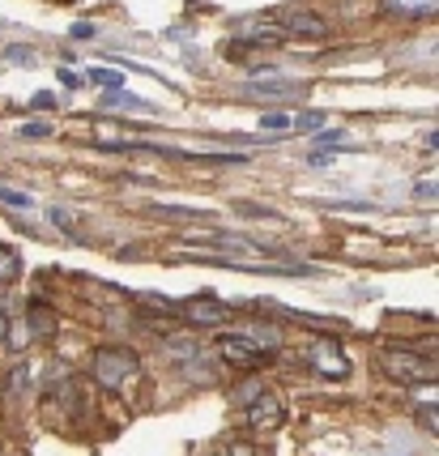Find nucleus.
Returning <instances> with one entry per match:
<instances>
[{
    "label": "nucleus",
    "instance_id": "f257e3e1",
    "mask_svg": "<svg viewBox=\"0 0 439 456\" xmlns=\"http://www.w3.org/2000/svg\"><path fill=\"white\" fill-rule=\"evenodd\" d=\"M90 376L99 379L102 388L120 393V388H128V384L141 376V358L133 354L128 346H102V350H94V358H90Z\"/></svg>",
    "mask_w": 439,
    "mask_h": 456
},
{
    "label": "nucleus",
    "instance_id": "f03ea898",
    "mask_svg": "<svg viewBox=\"0 0 439 456\" xmlns=\"http://www.w3.org/2000/svg\"><path fill=\"white\" fill-rule=\"evenodd\" d=\"M384 371L397 384H435V362L405 350V346H388L384 350Z\"/></svg>",
    "mask_w": 439,
    "mask_h": 456
},
{
    "label": "nucleus",
    "instance_id": "7ed1b4c3",
    "mask_svg": "<svg viewBox=\"0 0 439 456\" xmlns=\"http://www.w3.org/2000/svg\"><path fill=\"white\" fill-rule=\"evenodd\" d=\"M307 362L316 367L320 376H329V379H346V376H350V358L341 354L337 338H320L316 346H312V354H307Z\"/></svg>",
    "mask_w": 439,
    "mask_h": 456
},
{
    "label": "nucleus",
    "instance_id": "20e7f679",
    "mask_svg": "<svg viewBox=\"0 0 439 456\" xmlns=\"http://www.w3.org/2000/svg\"><path fill=\"white\" fill-rule=\"evenodd\" d=\"M218 354L231 362V367H264L273 354H264V350H256L248 338H240V333H226V338H218Z\"/></svg>",
    "mask_w": 439,
    "mask_h": 456
},
{
    "label": "nucleus",
    "instance_id": "39448f33",
    "mask_svg": "<svg viewBox=\"0 0 439 456\" xmlns=\"http://www.w3.org/2000/svg\"><path fill=\"white\" fill-rule=\"evenodd\" d=\"M180 320L200 324V329H214V324H226V320H231V307H222L214 298H188V303H180Z\"/></svg>",
    "mask_w": 439,
    "mask_h": 456
},
{
    "label": "nucleus",
    "instance_id": "423d86ee",
    "mask_svg": "<svg viewBox=\"0 0 439 456\" xmlns=\"http://www.w3.org/2000/svg\"><path fill=\"white\" fill-rule=\"evenodd\" d=\"M281 422V401L273 393H260L252 405H248V427L252 431H273Z\"/></svg>",
    "mask_w": 439,
    "mask_h": 456
},
{
    "label": "nucleus",
    "instance_id": "0eeeda50",
    "mask_svg": "<svg viewBox=\"0 0 439 456\" xmlns=\"http://www.w3.org/2000/svg\"><path fill=\"white\" fill-rule=\"evenodd\" d=\"M281 30L290 39H324L329 35V21L320 18V13H290V18L281 21Z\"/></svg>",
    "mask_w": 439,
    "mask_h": 456
},
{
    "label": "nucleus",
    "instance_id": "6e6552de",
    "mask_svg": "<svg viewBox=\"0 0 439 456\" xmlns=\"http://www.w3.org/2000/svg\"><path fill=\"white\" fill-rule=\"evenodd\" d=\"M243 43H256V47H278V43H286L290 35L281 30V26H273V21H248L240 30Z\"/></svg>",
    "mask_w": 439,
    "mask_h": 456
},
{
    "label": "nucleus",
    "instance_id": "1a4fd4ad",
    "mask_svg": "<svg viewBox=\"0 0 439 456\" xmlns=\"http://www.w3.org/2000/svg\"><path fill=\"white\" fill-rule=\"evenodd\" d=\"M26 320H30L35 338H52V333H56V312H52L47 303H39V298H35V303L26 307Z\"/></svg>",
    "mask_w": 439,
    "mask_h": 456
},
{
    "label": "nucleus",
    "instance_id": "9d476101",
    "mask_svg": "<svg viewBox=\"0 0 439 456\" xmlns=\"http://www.w3.org/2000/svg\"><path fill=\"white\" fill-rule=\"evenodd\" d=\"M256 124L264 133H290V128H295V116H290V111H264Z\"/></svg>",
    "mask_w": 439,
    "mask_h": 456
},
{
    "label": "nucleus",
    "instance_id": "9b49d317",
    "mask_svg": "<svg viewBox=\"0 0 439 456\" xmlns=\"http://www.w3.org/2000/svg\"><path fill=\"white\" fill-rule=\"evenodd\" d=\"M85 81L107 86V90H124V73H116V69H90V73H85Z\"/></svg>",
    "mask_w": 439,
    "mask_h": 456
},
{
    "label": "nucleus",
    "instance_id": "f8f14e48",
    "mask_svg": "<svg viewBox=\"0 0 439 456\" xmlns=\"http://www.w3.org/2000/svg\"><path fill=\"white\" fill-rule=\"evenodd\" d=\"M107 107H128V111H150V102L145 99H133V94H124V90H111V94H102Z\"/></svg>",
    "mask_w": 439,
    "mask_h": 456
},
{
    "label": "nucleus",
    "instance_id": "ddd939ff",
    "mask_svg": "<svg viewBox=\"0 0 439 456\" xmlns=\"http://www.w3.org/2000/svg\"><path fill=\"white\" fill-rule=\"evenodd\" d=\"M0 200L13 205V209H26V214L35 209V197H30V192H18V188H9V183H0Z\"/></svg>",
    "mask_w": 439,
    "mask_h": 456
},
{
    "label": "nucleus",
    "instance_id": "4468645a",
    "mask_svg": "<svg viewBox=\"0 0 439 456\" xmlns=\"http://www.w3.org/2000/svg\"><path fill=\"white\" fill-rule=\"evenodd\" d=\"M312 145H316V150H329V145H350V137H346V128H316Z\"/></svg>",
    "mask_w": 439,
    "mask_h": 456
},
{
    "label": "nucleus",
    "instance_id": "2eb2a0df",
    "mask_svg": "<svg viewBox=\"0 0 439 456\" xmlns=\"http://www.w3.org/2000/svg\"><path fill=\"white\" fill-rule=\"evenodd\" d=\"M18 133H21L26 141H43V137H52L56 128H52V124H43V119H30V124H21Z\"/></svg>",
    "mask_w": 439,
    "mask_h": 456
},
{
    "label": "nucleus",
    "instance_id": "dca6fc26",
    "mask_svg": "<svg viewBox=\"0 0 439 456\" xmlns=\"http://www.w3.org/2000/svg\"><path fill=\"white\" fill-rule=\"evenodd\" d=\"M295 128H299V133H316V128H324V111H299V116H295Z\"/></svg>",
    "mask_w": 439,
    "mask_h": 456
},
{
    "label": "nucleus",
    "instance_id": "f3484780",
    "mask_svg": "<svg viewBox=\"0 0 439 456\" xmlns=\"http://www.w3.org/2000/svg\"><path fill=\"white\" fill-rule=\"evenodd\" d=\"M18 278V256L9 248H0V281H13Z\"/></svg>",
    "mask_w": 439,
    "mask_h": 456
},
{
    "label": "nucleus",
    "instance_id": "a211bd4d",
    "mask_svg": "<svg viewBox=\"0 0 439 456\" xmlns=\"http://www.w3.org/2000/svg\"><path fill=\"white\" fill-rule=\"evenodd\" d=\"M4 60H9V64H21V69H30V64H35V52H30V47H4Z\"/></svg>",
    "mask_w": 439,
    "mask_h": 456
},
{
    "label": "nucleus",
    "instance_id": "6ab92c4d",
    "mask_svg": "<svg viewBox=\"0 0 439 456\" xmlns=\"http://www.w3.org/2000/svg\"><path fill=\"white\" fill-rule=\"evenodd\" d=\"M30 107H35V111H56V94H52V90H39V94L30 99Z\"/></svg>",
    "mask_w": 439,
    "mask_h": 456
},
{
    "label": "nucleus",
    "instance_id": "aec40b11",
    "mask_svg": "<svg viewBox=\"0 0 439 456\" xmlns=\"http://www.w3.org/2000/svg\"><path fill=\"white\" fill-rule=\"evenodd\" d=\"M393 9H414V13H422V9H435V0H388Z\"/></svg>",
    "mask_w": 439,
    "mask_h": 456
},
{
    "label": "nucleus",
    "instance_id": "412c9836",
    "mask_svg": "<svg viewBox=\"0 0 439 456\" xmlns=\"http://www.w3.org/2000/svg\"><path fill=\"white\" fill-rule=\"evenodd\" d=\"M99 35V26H90V21H77L73 26V39H94Z\"/></svg>",
    "mask_w": 439,
    "mask_h": 456
},
{
    "label": "nucleus",
    "instance_id": "4be33fe9",
    "mask_svg": "<svg viewBox=\"0 0 439 456\" xmlns=\"http://www.w3.org/2000/svg\"><path fill=\"white\" fill-rule=\"evenodd\" d=\"M414 192H419V200H431V197H435V179H422Z\"/></svg>",
    "mask_w": 439,
    "mask_h": 456
},
{
    "label": "nucleus",
    "instance_id": "5701e85b",
    "mask_svg": "<svg viewBox=\"0 0 439 456\" xmlns=\"http://www.w3.org/2000/svg\"><path fill=\"white\" fill-rule=\"evenodd\" d=\"M4 333H9V320H4V312H0V338H4Z\"/></svg>",
    "mask_w": 439,
    "mask_h": 456
},
{
    "label": "nucleus",
    "instance_id": "b1692460",
    "mask_svg": "<svg viewBox=\"0 0 439 456\" xmlns=\"http://www.w3.org/2000/svg\"><path fill=\"white\" fill-rule=\"evenodd\" d=\"M209 456H226V452H209Z\"/></svg>",
    "mask_w": 439,
    "mask_h": 456
}]
</instances>
